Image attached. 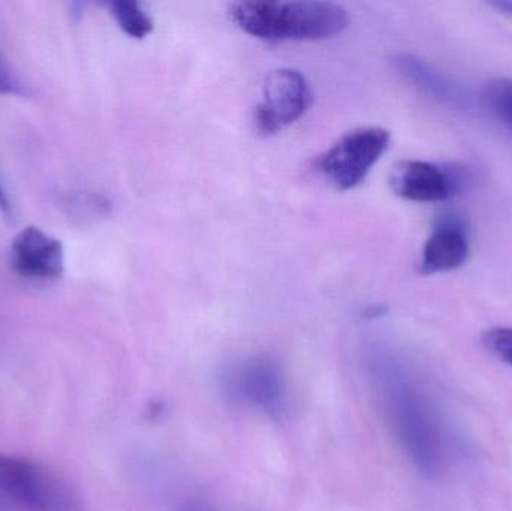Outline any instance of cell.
I'll return each instance as SVG.
<instances>
[{
  "instance_id": "1",
  "label": "cell",
  "mask_w": 512,
  "mask_h": 511,
  "mask_svg": "<svg viewBox=\"0 0 512 511\" xmlns=\"http://www.w3.org/2000/svg\"><path fill=\"white\" fill-rule=\"evenodd\" d=\"M369 380L379 408L409 461L424 476L441 470V428L432 401L414 372L391 354H375Z\"/></svg>"
},
{
  "instance_id": "2",
  "label": "cell",
  "mask_w": 512,
  "mask_h": 511,
  "mask_svg": "<svg viewBox=\"0 0 512 511\" xmlns=\"http://www.w3.org/2000/svg\"><path fill=\"white\" fill-rule=\"evenodd\" d=\"M240 29L265 41H316L339 35L348 14L331 2H239L230 8Z\"/></svg>"
},
{
  "instance_id": "3",
  "label": "cell",
  "mask_w": 512,
  "mask_h": 511,
  "mask_svg": "<svg viewBox=\"0 0 512 511\" xmlns=\"http://www.w3.org/2000/svg\"><path fill=\"white\" fill-rule=\"evenodd\" d=\"M0 495L24 511H80L77 495L50 468L6 453H0Z\"/></svg>"
},
{
  "instance_id": "4",
  "label": "cell",
  "mask_w": 512,
  "mask_h": 511,
  "mask_svg": "<svg viewBox=\"0 0 512 511\" xmlns=\"http://www.w3.org/2000/svg\"><path fill=\"white\" fill-rule=\"evenodd\" d=\"M222 387L237 404L271 419L289 413V386L285 371L273 357L258 354L240 360L224 372Z\"/></svg>"
},
{
  "instance_id": "5",
  "label": "cell",
  "mask_w": 512,
  "mask_h": 511,
  "mask_svg": "<svg viewBox=\"0 0 512 511\" xmlns=\"http://www.w3.org/2000/svg\"><path fill=\"white\" fill-rule=\"evenodd\" d=\"M388 146L390 132L385 129H357L343 135L319 158V171L337 189L349 191L369 176Z\"/></svg>"
},
{
  "instance_id": "6",
  "label": "cell",
  "mask_w": 512,
  "mask_h": 511,
  "mask_svg": "<svg viewBox=\"0 0 512 511\" xmlns=\"http://www.w3.org/2000/svg\"><path fill=\"white\" fill-rule=\"evenodd\" d=\"M312 105V90L297 69L280 68L270 72L256 107V125L262 134H276L306 114Z\"/></svg>"
},
{
  "instance_id": "7",
  "label": "cell",
  "mask_w": 512,
  "mask_h": 511,
  "mask_svg": "<svg viewBox=\"0 0 512 511\" xmlns=\"http://www.w3.org/2000/svg\"><path fill=\"white\" fill-rule=\"evenodd\" d=\"M394 194L414 203H444L462 188V174L435 162L406 159L391 171Z\"/></svg>"
},
{
  "instance_id": "8",
  "label": "cell",
  "mask_w": 512,
  "mask_h": 511,
  "mask_svg": "<svg viewBox=\"0 0 512 511\" xmlns=\"http://www.w3.org/2000/svg\"><path fill=\"white\" fill-rule=\"evenodd\" d=\"M11 266L33 281H56L65 270L63 245L38 227H26L12 240Z\"/></svg>"
},
{
  "instance_id": "9",
  "label": "cell",
  "mask_w": 512,
  "mask_h": 511,
  "mask_svg": "<svg viewBox=\"0 0 512 511\" xmlns=\"http://www.w3.org/2000/svg\"><path fill=\"white\" fill-rule=\"evenodd\" d=\"M469 237L457 216L445 215L433 227L421 254L423 275L453 272L468 261Z\"/></svg>"
},
{
  "instance_id": "10",
  "label": "cell",
  "mask_w": 512,
  "mask_h": 511,
  "mask_svg": "<svg viewBox=\"0 0 512 511\" xmlns=\"http://www.w3.org/2000/svg\"><path fill=\"white\" fill-rule=\"evenodd\" d=\"M393 66L403 80L441 104L451 107H462L465 104L462 89L427 60L414 54L402 53L393 57Z\"/></svg>"
},
{
  "instance_id": "11",
  "label": "cell",
  "mask_w": 512,
  "mask_h": 511,
  "mask_svg": "<svg viewBox=\"0 0 512 511\" xmlns=\"http://www.w3.org/2000/svg\"><path fill=\"white\" fill-rule=\"evenodd\" d=\"M111 14L120 29L134 39H143L153 30V20L141 3L116 0L110 3Z\"/></svg>"
},
{
  "instance_id": "12",
  "label": "cell",
  "mask_w": 512,
  "mask_h": 511,
  "mask_svg": "<svg viewBox=\"0 0 512 511\" xmlns=\"http://www.w3.org/2000/svg\"><path fill=\"white\" fill-rule=\"evenodd\" d=\"M483 101L496 120L512 132V78H493L483 89Z\"/></svg>"
},
{
  "instance_id": "13",
  "label": "cell",
  "mask_w": 512,
  "mask_h": 511,
  "mask_svg": "<svg viewBox=\"0 0 512 511\" xmlns=\"http://www.w3.org/2000/svg\"><path fill=\"white\" fill-rule=\"evenodd\" d=\"M487 353L512 368V327H492L481 335Z\"/></svg>"
},
{
  "instance_id": "14",
  "label": "cell",
  "mask_w": 512,
  "mask_h": 511,
  "mask_svg": "<svg viewBox=\"0 0 512 511\" xmlns=\"http://www.w3.org/2000/svg\"><path fill=\"white\" fill-rule=\"evenodd\" d=\"M21 92L23 89H21L20 80L0 54V95H17Z\"/></svg>"
},
{
  "instance_id": "15",
  "label": "cell",
  "mask_w": 512,
  "mask_h": 511,
  "mask_svg": "<svg viewBox=\"0 0 512 511\" xmlns=\"http://www.w3.org/2000/svg\"><path fill=\"white\" fill-rule=\"evenodd\" d=\"M490 6L495 8L496 11L501 12V14L512 18V0H498V2L490 3Z\"/></svg>"
},
{
  "instance_id": "16",
  "label": "cell",
  "mask_w": 512,
  "mask_h": 511,
  "mask_svg": "<svg viewBox=\"0 0 512 511\" xmlns=\"http://www.w3.org/2000/svg\"><path fill=\"white\" fill-rule=\"evenodd\" d=\"M180 511H219L212 504L203 503V501H195V503L186 504Z\"/></svg>"
},
{
  "instance_id": "17",
  "label": "cell",
  "mask_w": 512,
  "mask_h": 511,
  "mask_svg": "<svg viewBox=\"0 0 512 511\" xmlns=\"http://www.w3.org/2000/svg\"><path fill=\"white\" fill-rule=\"evenodd\" d=\"M0 213H2L3 218H9L11 215V204H9L8 197H6L5 189L0 185Z\"/></svg>"
}]
</instances>
